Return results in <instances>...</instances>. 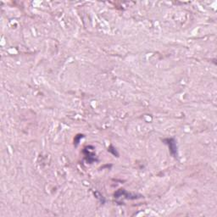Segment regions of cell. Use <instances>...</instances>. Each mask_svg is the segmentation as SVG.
<instances>
[{"label": "cell", "mask_w": 217, "mask_h": 217, "mask_svg": "<svg viewBox=\"0 0 217 217\" xmlns=\"http://www.w3.org/2000/svg\"><path fill=\"white\" fill-rule=\"evenodd\" d=\"M166 141L167 142V143H168V145H169V148H170L171 154L175 155V156L177 155V145H176L175 140H174L173 138H169V139H166Z\"/></svg>", "instance_id": "1"}]
</instances>
